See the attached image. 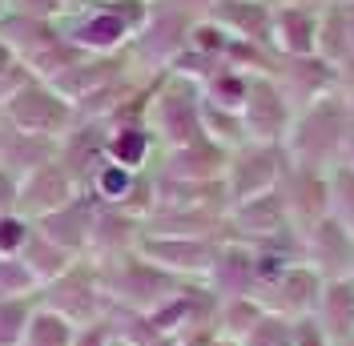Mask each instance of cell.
Listing matches in <instances>:
<instances>
[{
    "instance_id": "6da1fadb",
    "label": "cell",
    "mask_w": 354,
    "mask_h": 346,
    "mask_svg": "<svg viewBox=\"0 0 354 346\" xmlns=\"http://www.w3.org/2000/svg\"><path fill=\"white\" fill-rule=\"evenodd\" d=\"M351 133H354L351 101H346L342 89H334L326 97H318L314 105L294 113V125H290L282 149H286L294 170L326 173L342 161V149H346Z\"/></svg>"
},
{
    "instance_id": "7a4b0ae2",
    "label": "cell",
    "mask_w": 354,
    "mask_h": 346,
    "mask_svg": "<svg viewBox=\"0 0 354 346\" xmlns=\"http://www.w3.org/2000/svg\"><path fill=\"white\" fill-rule=\"evenodd\" d=\"M145 21H149V0H85L68 8L57 28L88 57H113L129 48Z\"/></svg>"
},
{
    "instance_id": "3957f363",
    "label": "cell",
    "mask_w": 354,
    "mask_h": 346,
    "mask_svg": "<svg viewBox=\"0 0 354 346\" xmlns=\"http://www.w3.org/2000/svg\"><path fill=\"white\" fill-rule=\"evenodd\" d=\"M97 270H101V286L109 294L113 310H129V314H149L185 286L181 278L157 270L153 262H145L137 250L109 262H97Z\"/></svg>"
},
{
    "instance_id": "277c9868",
    "label": "cell",
    "mask_w": 354,
    "mask_h": 346,
    "mask_svg": "<svg viewBox=\"0 0 354 346\" xmlns=\"http://www.w3.org/2000/svg\"><path fill=\"white\" fill-rule=\"evenodd\" d=\"M145 125L157 137V149H177L205 137L201 133V89L189 77L177 73H161L157 89L145 109Z\"/></svg>"
},
{
    "instance_id": "5b68a950",
    "label": "cell",
    "mask_w": 354,
    "mask_h": 346,
    "mask_svg": "<svg viewBox=\"0 0 354 346\" xmlns=\"http://www.w3.org/2000/svg\"><path fill=\"white\" fill-rule=\"evenodd\" d=\"M37 302L44 310H53V314H61L73 326H88L97 318H109L113 314V302L105 294V286H101V270H97V262H88V258H77L61 278L41 286Z\"/></svg>"
},
{
    "instance_id": "8992f818",
    "label": "cell",
    "mask_w": 354,
    "mask_h": 346,
    "mask_svg": "<svg viewBox=\"0 0 354 346\" xmlns=\"http://www.w3.org/2000/svg\"><path fill=\"white\" fill-rule=\"evenodd\" d=\"M0 121L12 125V129H21V133H32V137L61 141L81 117H77V109L68 105L48 81H37V77H32V81H24V85L0 105Z\"/></svg>"
},
{
    "instance_id": "52a82bcc",
    "label": "cell",
    "mask_w": 354,
    "mask_h": 346,
    "mask_svg": "<svg viewBox=\"0 0 354 346\" xmlns=\"http://www.w3.org/2000/svg\"><path fill=\"white\" fill-rule=\"evenodd\" d=\"M290 170V157L282 145H258V141H245L242 149L230 153V165H225V197L230 206L238 201H250V197L274 194L282 185V177Z\"/></svg>"
},
{
    "instance_id": "ba28073f",
    "label": "cell",
    "mask_w": 354,
    "mask_h": 346,
    "mask_svg": "<svg viewBox=\"0 0 354 346\" xmlns=\"http://www.w3.org/2000/svg\"><path fill=\"white\" fill-rule=\"evenodd\" d=\"M221 238H181V234H145L137 238V254L153 262L157 270L174 274L181 282H205L209 266L218 258Z\"/></svg>"
},
{
    "instance_id": "9c48e42d",
    "label": "cell",
    "mask_w": 354,
    "mask_h": 346,
    "mask_svg": "<svg viewBox=\"0 0 354 346\" xmlns=\"http://www.w3.org/2000/svg\"><path fill=\"white\" fill-rule=\"evenodd\" d=\"M245 137L258 145H282L294 125V105L286 101L282 85L274 77H250V93L242 105Z\"/></svg>"
},
{
    "instance_id": "30bf717a",
    "label": "cell",
    "mask_w": 354,
    "mask_h": 346,
    "mask_svg": "<svg viewBox=\"0 0 354 346\" xmlns=\"http://www.w3.org/2000/svg\"><path fill=\"white\" fill-rule=\"evenodd\" d=\"M282 234H294V221H290V210H286V201H282V194L274 190V194L230 206L221 238L245 242V246H262V242H274V238H282Z\"/></svg>"
},
{
    "instance_id": "8fae6325",
    "label": "cell",
    "mask_w": 354,
    "mask_h": 346,
    "mask_svg": "<svg viewBox=\"0 0 354 346\" xmlns=\"http://www.w3.org/2000/svg\"><path fill=\"white\" fill-rule=\"evenodd\" d=\"M322 286H326V278L302 258L270 282L262 294H258V302H262L270 314H282V318H294V322H298V318H310V314H314V306L322 298Z\"/></svg>"
},
{
    "instance_id": "7c38bea8",
    "label": "cell",
    "mask_w": 354,
    "mask_h": 346,
    "mask_svg": "<svg viewBox=\"0 0 354 346\" xmlns=\"http://www.w3.org/2000/svg\"><path fill=\"white\" fill-rule=\"evenodd\" d=\"M302 258L322 274V278H351L354 274V234L326 214L322 221H314L310 230H302Z\"/></svg>"
},
{
    "instance_id": "4fadbf2b",
    "label": "cell",
    "mask_w": 354,
    "mask_h": 346,
    "mask_svg": "<svg viewBox=\"0 0 354 346\" xmlns=\"http://www.w3.org/2000/svg\"><path fill=\"white\" fill-rule=\"evenodd\" d=\"M77 194H81V185L68 177L65 165H61V161H48V165L32 170V173L21 181L17 214H24L28 221H41V217L57 214L61 206H68Z\"/></svg>"
},
{
    "instance_id": "5bb4252c",
    "label": "cell",
    "mask_w": 354,
    "mask_h": 346,
    "mask_svg": "<svg viewBox=\"0 0 354 346\" xmlns=\"http://www.w3.org/2000/svg\"><path fill=\"white\" fill-rule=\"evenodd\" d=\"M225 165H230V149H221L218 141H209V137H198L189 145L161 149L157 173L174 177V181H221Z\"/></svg>"
},
{
    "instance_id": "9a60e30c",
    "label": "cell",
    "mask_w": 354,
    "mask_h": 346,
    "mask_svg": "<svg viewBox=\"0 0 354 346\" xmlns=\"http://www.w3.org/2000/svg\"><path fill=\"white\" fill-rule=\"evenodd\" d=\"M322 4H274L270 44L278 57H314Z\"/></svg>"
},
{
    "instance_id": "2e32d148",
    "label": "cell",
    "mask_w": 354,
    "mask_h": 346,
    "mask_svg": "<svg viewBox=\"0 0 354 346\" xmlns=\"http://www.w3.org/2000/svg\"><path fill=\"white\" fill-rule=\"evenodd\" d=\"M105 137H109V125L105 121H77L61 137V145H57V161L65 165L68 177L81 190H88L93 173L105 165Z\"/></svg>"
},
{
    "instance_id": "e0dca14e",
    "label": "cell",
    "mask_w": 354,
    "mask_h": 346,
    "mask_svg": "<svg viewBox=\"0 0 354 346\" xmlns=\"http://www.w3.org/2000/svg\"><path fill=\"white\" fill-rule=\"evenodd\" d=\"M254 246L245 242H234V238H221V250L209 274H205V290L225 302V298H254Z\"/></svg>"
},
{
    "instance_id": "ac0fdd59",
    "label": "cell",
    "mask_w": 354,
    "mask_h": 346,
    "mask_svg": "<svg viewBox=\"0 0 354 346\" xmlns=\"http://www.w3.org/2000/svg\"><path fill=\"white\" fill-rule=\"evenodd\" d=\"M97 206H101V201L88 194V190H81V194L73 197L68 206H61L57 214L41 217V221H32V226H37L48 242H57L61 250H68L73 258H85L88 234H93V217H97Z\"/></svg>"
},
{
    "instance_id": "d6986e66",
    "label": "cell",
    "mask_w": 354,
    "mask_h": 346,
    "mask_svg": "<svg viewBox=\"0 0 354 346\" xmlns=\"http://www.w3.org/2000/svg\"><path fill=\"white\" fill-rule=\"evenodd\" d=\"M137 238H141V221L117 206H97V217H93V234H88V262H109L137 250Z\"/></svg>"
},
{
    "instance_id": "ffe728a7",
    "label": "cell",
    "mask_w": 354,
    "mask_h": 346,
    "mask_svg": "<svg viewBox=\"0 0 354 346\" xmlns=\"http://www.w3.org/2000/svg\"><path fill=\"white\" fill-rule=\"evenodd\" d=\"M125 73H133V65H129V57H125V53H113V57H85L81 65H73L68 73H61V77H57V81H48V85L57 89L73 109H77V101H85L88 93H97L101 85H109V81L125 77Z\"/></svg>"
},
{
    "instance_id": "44dd1931",
    "label": "cell",
    "mask_w": 354,
    "mask_h": 346,
    "mask_svg": "<svg viewBox=\"0 0 354 346\" xmlns=\"http://www.w3.org/2000/svg\"><path fill=\"white\" fill-rule=\"evenodd\" d=\"M209 21H218L234 41L274 48L270 44V24H274V4L270 0H218V8L209 12Z\"/></svg>"
},
{
    "instance_id": "7402d4cb",
    "label": "cell",
    "mask_w": 354,
    "mask_h": 346,
    "mask_svg": "<svg viewBox=\"0 0 354 346\" xmlns=\"http://www.w3.org/2000/svg\"><path fill=\"white\" fill-rule=\"evenodd\" d=\"M318 330L330 338L334 346L354 343V274L351 278H330L322 286V298L310 314Z\"/></svg>"
},
{
    "instance_id": "603a6c76",
    "label": "cell",
    "mask_w": 354,
    "mask_h": 346,
    "mask_svg": "<svg viewBox=\"0 0 354 346\" xmlns=\"http://www.w3.org/2000/svg\"><path fill=\"white\" fill-rule=\"evenodd\" d=\"M57 145H61V141L32 137V133H21V129H12V125L0 121V170H8L12 177H21V181L32 170L57 161Z\"/></svg>"
},
{
    "instance_id": "cb8c5ba5",
    "label": "cell",
    "mask_w": 354,
    "mask_h": 346,
    "mask_svg": "<svg viewBox=\"0 0 354 346\" xmlns=\"http://www.w3.org/2000/svg\"><path fill=\"white\" fill-rule=\"evenodd\" d=\"M153 153H157V137L149 133L145 121H117V125H109L105 157H109L113 165H125V170H133V173L153 170V165H149Z\"/></svg>"
},
{
    "instance_id": "d4e9b609",
    "label": "cell",
    "mask_w": 354,
    "mask_h": 346,
    "mask_svg": "<svg viewBox=\"0 0 354 346\" xmlns=\"http://www.w3.org/2000/svg\"><path fill=\"white\" fill-rule=\"evenodd\" d=\"M0 41L17 53L21 65H28V61L41 57L53 41H61V28H57V21L24 17V12H4V17H0Z\"/></svg>"
},
{
    "instance_id": "484cf974",
    "label": "cell",
    "mask_w": 354,
    "mask_h": 346,
    "mask_svg": "<svg viewBox=\"0 0 354 346\" xmlns=\"http://www.w3.org/2000/svg\"><path fill=\"white\" fill-rule=\"evenodd\" d=\"M17 262L28 270V278L37 282V290H41V286H48L53 278H61L77 258H73L68 250H61L57 242H48L41 230L32 226V238L24 242V250H21V258H17Z\"/></svg>"
},
{
    "instance_id": "4316f807",
    "label": "cell",
    "mask_w": 354,
    "mask_h": 346,
    "mask_svg": "<svg viewBox=\"0 0 354 346\" xmlns=\"http://www.w3.org/2000/svg\"><path fill=\"white\" fill-rule=\"evenodd\" d=\"M198 89H201V101H209V105H218V109H230V113H242L245 93H250V73L218 65L205 81H198Z\"/></svg>"
},
{
    "instance_id": "83f0119b",
    "label": "cell",
    "mask_w": 354,
    "mask_h": 346,
    "mask_svg": "<svg viewBox=\"0 0 354 346\" xmlns=\"http://www.w3.org/2000/svg\"><path fill=\"white\" fill-rule=\"evenodd\" d=\"M262 314H266V306L258 302V298H225V302H218L214 330H218L221 338H234V343H242L245 334L262 322Z\"/></svg>"
},
{
    "instance_id": "f1b7e54d",
    "label": "cell",
    "mask_w": 354,
    "mask_h": 346,
    "mask_svg": "<svg viewBox=\"0 0 354 346\" xmlns=\"http://www.w3.org/2000/svg\"><path fill=\"white\" fill-rule=\"evenodd\" d=\"M201 133L230 153L242 149L245 141H250V137H245V125H242V113L218 109V105H209V101H201Z\"/></svg>"
},
{
    "instance_id": "f546056e",
    "label": "cell",
    "mask_w": 354,
    "mask_h": 346,
    "mask_svg": "<svg viewBox=\"0 0 354 346\" xmlns=\"http://www.w3.org/2000/svg\"><path fill=\"white\" fill-rule=\"evenodd\" d=\"M73 334H77V326L65 322L61 314H53V310H44V306L37 302L32 318L24 326L21 346H73Z\"/></svg>"
},
{
    "instance_id": "4dcf8cb0",
    "label": "cell",
    "mask_w": 354,
    "mask_h": 346,
    "mask_svg": "<svg viewBox=\"0 0 354 346\" xmlns=\"http://www.w3.org/2000/svg\"><path fill=\"white\" fill-rule=\"evenodd\" d=\"M133 185H137V173L125 170V165H113L109 157H105V165L93 173V181H88V194L97 197L101 206H125V197L133 194Z\"/></svg>"
},
{
    "instance_id": "1f68e13d",
    "label": "cell",
    "mask_w": 354,
    "mask_h": 346,
    "mask_svg": "<svg viewBox=\"0 0 354 346\" xmlns=\"http://www.w3.org/2000/svg\"><path fill=\"white\" fill-rule=\"evenodd\" d=\"M37 310V294H24V298H4L0 302V346H21L24 326Z\"/></svg>"
},
{
    "instance_id": "d6a6232c",
    "label": "cell",
    "mask_w": 354,
    "mask_h": 346,
    "mask_svg": "<svg viewBox=\"0 0 354 346\" xmlns=\"http://www.w3.org/2000/svg\"><path fill=\"white\" fill-rule=\"evenodd\" d=\"M294 334H298L294 330V318H282V314H270L266 310L262 322L242 338V346H294Z\"/></svg>"
},
{
    "instance_id": "836d02e7",
    "label": "cell",
    "mask_w": 354,
    "mask_h": 346,
    "mask_svg": "<svg viewBox=\"0 0 354 346\" xmlns=\"http://www.w3.org/2000/svg\"><path fill=\"white\" fill-rule=\"evenodd\" d=\"M32 238V221L24 214H0V258H21L24 242Z\"/></svg>"
},
{
    "instance_id": "e575fe53",
    "label": "cell",
    "mask_w": 354,
    "mask_h": 346,
    "mask_svg": "<svg viewBox=\"0 0 354 346\" xmlns=\"http://www.w3.org/2000/svg\"><path fill=\"white\" fill-rule=\"evenodd\" d=\"M113 343H117L113 318H97L88 326H77V334H73V346H113Z\"/></svg>"
},
{
    "instance_id": "d590c367",
    "label": "cell",
    "mask_w": 354,
    "mask_h": 346,
    "mask_svg": "<svg viewBox=\"0 0 354 346\" xmlns=\"http://www.w3.org/2000/svg\"><path fill=\"white\" fill-rule=\"evenodd\" d=\"M8 12H24V17H41V21H61L68 8L61 0H8Z\"/></svg>"
},
{
    "instance_id": "8d00e7d4",
    "label": "cell",
    "mask_w": 354,
    "mask_h": 346,
    "mask_svg": "<svg viewBox=\"0 0 354 346\" xmlns=\"http://www.w3.org/2000/svg\"><path fill=\"white\" fill-rule=\"evenodd\" d=\"M294 330H298V334H294V346H334L330 338L318 330V322H314V318H298V322H294Z\"/></svg>"
},
{
    "instance_id": "74e56055",
    "label": "cell",
    "mask_w": 354,
    "mask_h": 346,
    "mask_svg": "<svg viewBox=\"0 0 354 346\" xmlns=\"http://www.w3.org/2000/svg\"><path fill=\"white\" fill-rule=\"evenodd\" d=\"M17 197H21V177L0 170V214H17Z\"/></svg>"
},
{
    "instance_id": "f35d334b",
    "label": "cell",
    "mask_w": 354,
    "mask_h": 346,
    "mask_svg": "<svg viewBox=\"0 0 354 346\" xmlns=\"http://www.w3.org/2000/svg\"><path fill=\"white\" fill-rule=\"evenodd\" d=\"M169 8H177V12H185L189 21H205L214 8H218V0H165Z\"/></svg>"
},
{
    "instance_id": "ab89813d",
    "label": "cell",
    "mask_w": 354,
    "mask_h": 346,
    "mask_svg": "<svg viewBox=\"0 0 354 346\" xmlns=\"http://www.w3.org/2000/svg\"><path fill=\"white\" fill-rule=\"evenodd\" d=\"M17 65H21V61H17V53H12L8 44L0 41V77H4V73H12Z\"/></svg>"
},
{
    "instance_id": "60d3db41",
    "label": "cell",
    "mask_w": 354,
    "mask_h": 346,
    "mask_svg": "<svg viewBox=\"0 0 354 346\" xmlns=\"http://www.w3.org/2000/svg\"><path fill=\"white\" fill-rule=\"evenodd\" d=\"M338 165L354 170V133H351V141H346V149H342V161H338Z\"/></svg>"
},
{
    "instance_id": "b9f144b4",
    "label": "cell",
    "mask_w": 354,
    "mask_h": 346,
    "mask_svg": "<svg viewBox=\"0 0 354 346\" xmlns=\"http://www.w3.org/2000/svg\"><path fill=\"white\" fill-rule=\"evenodd\" d=\"M209 346H242V343H234V338H221V334H214V338H209Z\"/></svg>"
},
{
    "instance_id": "7bdbcfd3",
    "label": "cell",
    "mask_w": 354,
    "mask_h": 346,
    "mask_svg": "<svg viewBox=\"0 0 354 346\" xmlns=\"http://www.w3.org/2000/svg\"><path fill=\"white\" fill-rule=\"evenodd\" d=\"M270 4H326V0H270Z\"/></svg>"
},
{
    "instance_id": "ee69618b",
    "label": "cell",
    "mask_w": 354,
    "mask_h": 346,
    "mask_svg": "<svg viewBox=\"0 0 354 346\" xmlns=\"http://www.w3.org/2000/svg\"><path fill=\"white\" fill-rule=\"evenodd\" d=\"M346 21H351V48H354V4H346Z\"/></svg>"
},
{
    "instance_id": "f6af8a7d",
    "label": "cell",
    "mask_w": 354,
    "mask_h": 346,
    "mask_svg": "<svg viewBox=\"0 0 354 346\" xmlns=\"http://www.w3.org/2000/svg\"><path fill=\"white\" fill-rule=\"evenodd\" d=\"M113 346H129V343H121V338H117V343H113Z\"/></svg>"
},
{
    "instance_id": "bcb514c9",
    "label": "cell",
    "mask_w": 354,
    "mask_h": 346,
    "mask_svg": "<svg viewBox=\"0 0 354 346\" xmlns=\"http://www.w3.org/2000/svg\"><path fill=\"white\" fill-rule=\"evenodd\" d=\"M342 4H354V0H342Z\"/></svg>"
},
{
    "instance_id": "7dc6e473",
    "label": "cell",
    "mask_w": 354,
    "mask_h": 346,
    "mask_svg": "<svg viewBox=\"0 0 354 346\" xmlns=\"http://www.w3.org/2000/svg\"><path fill=\"white\" fill-rule=\"evenodd\" d=\"M346 346H354V343H346Z\"/></svg>"
},
{
    "instance_id": "c3c4849f",
    "label": "cell",
    "mask_w": 354,
    "mask_h": 346,
    "mask_svg": "<svg viewBox=\"0 0 354 346\" xmlns=\"http://www.w3.org/2000/svg\"><path fill=\"white\" fill-rule=\"evenodd\" d=\"M149 4H153V0H149Z\"/></svg>"
}]
</instances>
